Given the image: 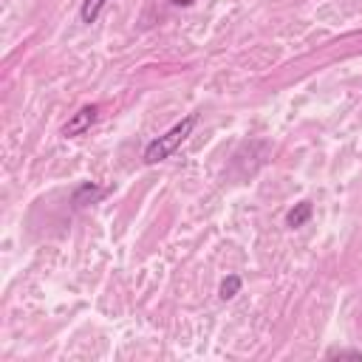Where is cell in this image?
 Segmentation results:
<instances>
[{
  "instance_id": "obj_1",
  "label": "cell",
  "mask_w": 362,
  "mask_h": 362,
  "mask_svg": "<svg viewBox=\"0 0 362 362\" xmlns=\"http://www.w3.org/2000/svg\"><path fill=\"white\" fill-rule=\"evenodd\" d=\"M195 122H198V116H195V113H189L187 119H181L178 124H173L164 136L153 139V141L144 147V164H158V161L170 158V156H173V153L187 141V136L192 133Z\"/></svg>"
},
{
  "instance_id": "obj_2",
  "label": "cell",
  "mask_w": 362,
  "mask_h": 362,
  "mask_svg": "<svg viewBox=\"0 0 362 362\" xmlns=\"http://www.w3.org/2000/svg\"><path fill=\"white\" fill-rule=\"evenodd\" d=\"M99 119V105H82L65 124H62V136L65 139H74V136H82L88 133Z\"/></svg>"
},
{
  "instance_id": "obj_3",
  "label": "cell",
  "mask_w": 362,
  "mask_h": 362,
  "mask_svg": "<svg viewBox=\"0 0 362 362\" xmlns=\"http://www.w3.org/2000/svg\"><path fill=\"white\" fill-rule=\"evenodd\" d=\"M102 195H105V187H96L93 181H82V184L74 189V198H71V201H74L76 206H88V204H96Z\"/></svg>"
},
{
  "instance_id": "obj_4",
  "label": "cell",
  "mask_w": 362,
  "mask_h": 362,
  "mask_svg": "<svg viewBox=\"0 0 362 362\" xmlns=\"http://www.w3.org/2000/svg\"><path fill=\"white\" fill-rule=\"evenodd\" d=\"M308 218H311V204H308V201H300V204H294V206L286 212V226L297 229V226H303Z\"/></svg>"
},
{
  "instance_id": "obj_5",
  "label": "cell",
  "mask_w": 362,
  "mask_h": 362,
  "mask_svg": "<svg viewBox=\"0 0 362 362\" xmlns=\"http://www.w3.org/2000/svg\"><path fill=\"white\" fill-rule=\"evenodd\" d=\"M107 0H82V8H79V17L82 23H96V17L102 14Z\"/></svg>"
},
{
  "instance_id": "obj_6",
  "label": "cell",
  "mask_w": 362,
  "mask_h": 362,
  "mask_svg": "<svg viewBox=\"0 0 362 362\" xmlns=\"http://www.w3.org/2000/svg\"><path fill=\"white\" fill-rule=\"evenodd\" d=\"M238 291H240V277H238V274H229V277H223V280H221L218 297H221V300H232Z\"/></svg>"
},
{
  "instance_id": "obj_7",
  "label": "cell",
  "mask_w": 362,
  "mask_h": 362,
  "mask_svg": "<svg viewBox=\"0 0 362 362\" xmlns=\"http://www.w3.org/2000/svg\"><path fill=\"white\" fill-rule=\"evenodd\" d=\"M325 356L328 359H356V362H362V351H356V348H328Z\"/></svg>"
},
{
  "instance_id": "obj_8",
  "label": "cell",
  "mask_w": 362,
  "mask_h": 362,
  "mask_svg": "<svg viewBox=\"0 0 362 362\" xmlns=\"http://www.w3.org/2000/svg\"><path fill=\"white\" fill-rule=\"evenodd\" d=\"M175 6H187V3H192V0H173Z\"/></svg>"
}]
</instances>
